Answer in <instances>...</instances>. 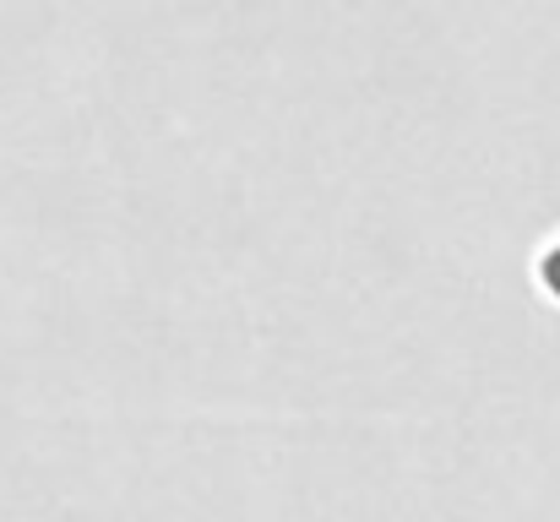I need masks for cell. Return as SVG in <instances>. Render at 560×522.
I'll use <instances>...</instances> for the list:
<instances>
[{"label": "cell", "mask_w": 560, "mask_h": 522, "mask_svg": "<svg viewBox=\"0 0 560 522\" xmlns=\"http://www.w3.org/2000/svg\"><path fill=\"white\" fill-rule=\"evenodd\" d=\"M539 283H545V294H550V300H560V240L539 251Z\"/></svg>", "instance_id": "cell-1"}]
</instances>
